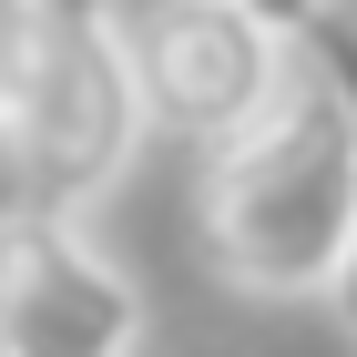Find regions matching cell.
<instances>
[{
  "label": "cell",
  "instance_id": "obj_3",
  "mask_svg": "<svg viewBox=\"0 0 357 357\" xmlns=\"http://www.w3.org/2000/svg\"><path fill=\"white\" fill-rule=\"evenodd\" d=\"M0 327H10V357H143L153 306L82 235L72 204L21 194L0 215Z\"/></svg>",
  "mask_w": 357,
  "mask_h": 357
},
{
  "label": "cell",
  "instance_id": "obj_4",
  "mask_svg": "<svg viewBox=\"0 0 357 357\" xmlns=\"http://www.w3.org/2000/svg\"><path fill=\"white\" fill-rule=\"evenodd\" d=\"M133 41H143L153 133H184V143H225L235 123H255L306 52L296 31H275L245 0H153Z\"/></svg>",
  "mask_w": 357,
  "mask_h": 357
},
{
  "label": "cell",
  "instance_id": "obj_2",
  "mask_svg": "<svg viewBox=\"0 0 357 357\" xmlns=\"http://www.w3.org/2000/svg\"><path fill=\"white\" fill-rule=\"evenodd\" d=\"M153 102L123 0H0V174L92 215L133 174Z\"/></svg>",
  "mask_w": 357,
  "mask_h": 357
},
{
  "label": "cell",
  "instance_id": "obj_7",
  "mask_svg": "<svg viewBox=\"0 0 357 357\" xmlns=\"http://www.w3.org/2000/svg\"><path fill=\"white\" fill-rule=\"evenodd\" d=\"M0 357H10V327H0Z\"/></svg>",
  "mask_w": 357,
  "mask_h": 357
},
{
  "label": "cell",
  "instance_id": "obj_6",
  "mask_svg": "<svg viewBox=\"0 0 357 357\" xmlns=\"http://www.w3.org/2000/svg\"><path fill=\"white\" fill-rule=\"evenodd\" d=\"M245 10H266V21H275V31H296V41H306V31L327 21L337 0H245Z\"/></svg>",
  "mask_w": 357,
  "mask_h": 357
},
{
  "label": "cell",
  "instance_id": "obj_1",
  "mask_svg": "<svg viewBox=\"0 0 357 357\" xmlns=\"http://www.w3.org/2000/svg\"><path fill=\"white\" fill-rule=\"evenodd\" d=\"M194 245L225 296L306 306L327 296L357 245V82L317 41L275 82L255 123L204 143L194 174Z\"/></svg>",
  "mask_w": 357,
  "mask_h": 357
},
{
  "label": "cell",
  "instance_id": "obj_5",
  "mask_svg": "<svg viewBox=\"0 0 357 357\" xmlns=\"http://www.w3.org/2000/svg\"><path fill=\"white\" fill-rule=\"evenodd\" d=\"M306 41H317V52L357 82V21H347V10H327ZM327 317H337V337H347V357H357V245H347V266H337V286H327Z\"/></svg>",
  "mask_w": 357,
  "mask_h": 357
}]
</instances>
